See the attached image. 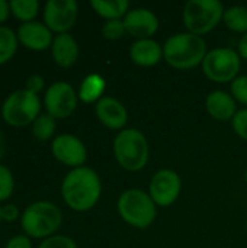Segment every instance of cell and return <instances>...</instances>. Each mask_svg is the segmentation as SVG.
Returning a JSON list of instances; mask_svg holds the SVG:
<instances>
[{
	"label": "cell",
	"instance_id": "cell-17",
	"mask_svg": "<svg viewBox=\"0 0 247 248\" xmlns=\"http://www.w3.org/2000/svg\"><path fill=\"white\" fill-rule=\"evenodd\" d=\"M51 54L55 64H58L63 68H68L79 58V45L68 32L57 33L51 45Z\"/></svg>",
	"mask_w": 247,
	"mask_h": 248
},
{
	"label": "cell",
	"instance_id": "cell-35",
	"mask_svg": "<svg viewBox=\"0 0 247 248\" xmlns=\"http://www.w3.org/2000/svg\"><path fill=\"white\" fill-rule=\"evenodd\" d=\"M4 151H6V140H4L3 131L0 129V160H1L3 155H4Z\"/></svg>",
	"mask_w": 247,
	"mask_h": 248
},
{
	"label": "cell",
	"instance_id": "cell-32",
	"mask_svg": "<svg viewBox=\"0 0 247 248\" xmlns=\"http://www.w3.org/2000/svg\"><path fill=\"white\" fill-rule=\"evenodd\" d=\"M19 208L15 203H7L1 206V219L6 222H13L19 218Z\"/></svg>",
	"mask_w": 247,
	"mask_h": 248
},
{
	"label": "cell",
	"instance_id": "cell-7",
	"mask_svg": "<svg viewBox=\"0 0 247 248\" xmlns=\"http://www.w3.org/2000/svg\"><path fill=\"white\" fill-rule=\"evenodd\" d=\"M223 3L218 0H189L183 7V23L188 32L202 36L223 19Z\"/></svg>",
	"mask_w": 247,
	"mask_h": 248
},
{
	"label": "cell",
	"instance_id": "cell-14",
	"mask_svg": "<svg viewBox=\"0 0 247 248\" xmlns=\"http://www.w3.org/2000/svg\"><path fill=\"white\" fill-rule=\"evenodd\" d=\"M124 25L127 33L138 39H148L151 38L159 29V19L157 16L144 7L132 9L124 16Z\"/></svg>",
	"mask_w": 247,
	"mask_h": 248
},
{
	"label": "cell",
	"instance_id": "cell-1",
	"mask_svg": "<svg viewBox=\"0 0 247 248\" xmlns=\"http://www.w3.org/2000/svg\"><path fill=\"white\" fill-rule=\"evenodd\" d=\"M102 183L90 167H77L66 174L61 183V196L66 205L76 212L90 211L99 201Z\"/></svg>",
	"mask_w": 247,
	"mask_h": 248
},
{
	"label": "cell",
	"instance_id": "cell-8",
	"mask_svg": "<svg viewBox=\"0 0 247 248\" xmlns=\"http://www.w3.org/2000/svg\"><path fill=\"white\" fill-rule=\"evenodd\" d=\"M240 55L231 48H214L202 61V71L211 81L229 83L237 78L240 71Z\"/></svg>",
	"mask_w": 247,
	"mask_h": 248
},
{
	"label": "cell",
	"instance_id": "cell-21",
	"mask_svg": "<svg viewBox=\"0 0 247 248\" xmlns=\"http://www.w3.org/2000/svg\"><path fill=\"white\" fill-rule=\"evenodd\" d=\"M223 20L230 31L247 33V7L245 6H231L226 9Z\"/></svg>",
	"mask_w": 247,
	"mask_h": 248
},
{
	"label": "cell",
	"instance_id": "cell-18",
	"mask_svg": "<svg viewBox=\"0 0 247 248\" xmlns=\"http://www.w3.org/2000/svg\"><path fill=\"white\" fill-rule=\"evenodd\" d=\"M130 57L140 67H153L163 58V46L154 39H138L130 48Z\"/></svg>",
	"mask_w": 247,
	"mask_h": 248
},
{
	"label": "cell",
	"instance_id": "cell-4",
	"mask_svg": "<svg viewBox=\"0 0 247 248\" xmlns=\"http://www.w3.org/2000/svg\"><path fill=\"white\" fill-rule=\"evenodd\" d=\"M114 155L118 164L128 171H140L146 167L150 148L144 134L135 128H125L114 140Z\"/></svg>",
	"mask_w": 247,
	"mask_h": 248
},
{
	"label": "cell",
	"instance_id": "cell-16",
	"mask_svg": "<svg viewBox=\"0 0 247 248\" xmlns=\"http://www.w3.org/2000/svg\"><path fill=\"white\" fill-rule=\"evenodd\" d=\"M205 109L208 115L217 121H231L234 115L237 113L236 110V100L234 97L223 90H215L211 92L207 99H205Z\"/></svg>",
	"mask_w": 247,
	"mask_h": 248
},
{
	"label": "cell",
	"instance_id": "cell-28",
	"mask_svg": "<svg viewBox=\"0 0 247 248\" xmlns=\"http://www.w3.org/2000/svg\"><path fill=\"white\" fill-rule=\"evenodd\" d=\"M231 96L234 100L247 106V76H240L231 81Z\"/></svg>",
	"mask_w": 247,
	"mask_h": 248
},
{
	"label": "cell",
	"instance_id": "cell-26",
	"mask_svg": "<svg viewBox=\"0 0 247 248\" xmlns=\"http://www.w3.org/2000/svg\"><path fill=\"white\" fill-rule=\"evenodd\" d=\"M127 33L124 20L116 19V20H106V23L102 28V35L103 38L109 39V41H116L121 39L124 35Z\"/></svg>",
	"mask_w": 247,
	"mask_h": 248
},
{
	"label": "cell",
	"instance_id": "cell-34",
	"mask_svg": "<svg viewBox=\"0 0 247 248\" xmlns=\"http://www.w3.org/2000/svg\"><path fill=\"white\" fill-rule=\"evenodd\" d=\"M239 55L247 60V33H245L239 41Z\"/></svg>",
	"mask_w": 247,
	"mask_h": 248
},
{
	"label": "cell",
	"instance_id": "cell-19",
	"mask_svg": "<svg viewBox=\"0 0 247 248\" xmlns=\"http://www.w3.org/2000/svg\"><path fill=\"white\" fill-rule=\"evenodd\" d=\"M106 89V81L99 74H89L83 78L80 89H79V99L84 103H93L99 102L103 96V92Z\"/></svg>",
	"mask_w": 247,
	"mask_h": 248
},
{
	"label": "cell",
	"instance_id": "cell-37",
	"mask_svg": "<svg viewBox=\"0 0 247 248\" xmlns=\"http://www.w3.org/2000/svg\"><path fill=\"white\" fill-rule=\"evenodd\" d=\"M245 179H246V183H247V170H246V174H245Z\"/></svg>",
	"mask_w": 247,
	"mask_h": 248
},
{
	"label": "cell",
	"instance_id": "cell-30",
	"mask_svg": "<svg viewBox=\"0 0 247 248\" xmlns=\"http://www.w3.org/2000/svg\"><path fill=\"white\" fill-rule=\"evenodd\" d=\"M44 84H45V80H44L42 76H39V74H31L28 77V80H26V87L25 89H28L29 92L38 94L44 89Z\"/></svg>",
	"mask_w": 247,
	"mask_h": 248
},
{
	"label": "cell",
	"instance_id": "cell-5",
	"mask_svg": "<svg viewBox=\"0 0 247 248\" xmlns=\"http://www.w3.org/2000/svg\"><path fill=\"white\" fill-rule=\"evenodd\" d=\"M116 208L122 221L138 230L148 228L157 215L156 203L148 193L140 189H128L122 192Z\"/></svg>",
	"mask_w": 247,
	"mask_h": 248
},
{
	"label": "cell",
	"instance_id": "cell-33",
	"mask_svg": "<svg viewBox=\"0 0 247 248\" xmlns=\"http://www.w3.org/2000/svg\"><path fill=\"white\" fill-rule=\"evenodd\" d=\"M10 4L6 0H0V23H3L10 15Z\"/></svg>",
	"mask_w": 247,
	"mask_h": 248
},
{
	"label": "cell",
	"instance_id": "cell-13",
	"mask_svg": "<svg viewBox=\"0 0 247 248\" xmlns=\"http://www.w3.org/2000/svg\"><path fill=\"white\" fill-rule=\"evenodd\" d=\"M16 35L19 42L32 51H44L47 48H51L54 41L51 29L45 23L38 20L20 23Z\"/></svg>",
	"mask_w": 247,
	"mask_h": 248
},
{
	"label": "cell",
	"instance_id": "cell-23",
	"mask_svg": "<svg viewBox=\"0 0 247 248\" xmlns=\"http://www.w3.org/2000/svg\"><path fill=\"white\" fill-rule=\"evenodd\" d=\"M10 12L16 19H20L23 22H31L36 16L39 10V1L38 0H10Z\"/></svg>",
	"mask_w": 247,
	"mask_h": 248
},
{
	"label": "cell",
	"instance_id": "cell-9",
	"mask_svg": "<svg viewBox=\"0 0 247 248\" xmlns=\"http://www.w3.org/2000/svg\"><path fill=\"white\" fill-rule=\"evenodd\" d=\"M77 99L79 96L70 83L55 81L47 89L44 96V105L48 115L55 119H64L76 110Z\"/></svg>",
	"mask_w": 247,
	"mask_h": 248
},
{
	"label": "cell",
	"instance_id": "cell-3",
	"mask_svg": "<svg viewBox=\"0 0 247 248\" xmlns=\"http://www.w3.org/2000/svg\"><path fill=\"white\" fill-rule=\"evenodd\" d=\"M63 222V214L57 205L38 201L28 205L20 215V225L29 238H48L55 235Z\"/></svg>",
	"mask_w": 247,
	"mask_h": 248
},
{
	"label": "cell",
	"instance_id": "cell-31",
	"mask_svg": "<svg viewBox=\"0 0 247 248\" xmlns=\"http://www.w3.org/2000/svg\"><path fill=\"white\" fill-rule=\"evenodd\" d=\"M4 248H32V243H31V238L28 235L20 234V235L12 237L6 243V247Z\"/></svg>",
	"mask_w": 247,
	"mask_h": 248
},
{
	"label": "cell",
	"instance_id": "cell-25",
	"mask_svg": "<svg viewBox=\"0 0 247 248\" xmlns=\"http://www.w3.org/2000/svg\"><path fill=\"white\" fill-rule=\"evenodd\" d=\"M13 189H15V180L12 171L6 166L0 164V202L10 198Z\"/></svg>",
	"mask_w": 247,
	"mask_h": 248
},
{
	"label": "cell",
	"instance_id": "cell-22",
	"mask_svg": "<svg viewBox=\"0 0 247 248\" xmlns=\"http://www.w3.org/2000/svg\"><path fill=\"white\" fill-rule=\"evenodd\" d=\"M17 35L13 29L0 25V64L7 62L16 52L17 48Z\"/></svg>",
	"mask_w": 247,
	"mask_h": 248
},
{
	"label": "cell",
	"instance_id": "cell-36",
	"mask_svg": "<svg viewBox=\"0 0 247 248\" xmlns=\"http://www.w3.org/2000/svg\"><path fill=\"white\" fill-rule=\"evenodd\" d=\"M3 219H1V206H0V222H1Z\"/></svg>",
	"mask_w": 247,
	"mask_h": 248
},
{
	"label": "cell",
	"instance_id": "cell-11",
	"mask_svg": "<svg viewBox=\"0 0 247 248\" xmlns=\"http://www.w3.org/2000/svg\"><path fill=\"white\" fill-rule=\"evenodd\" d=\"M79 6L74 0H48L44 6V23L51 32L67 33L76 23Z\"/></svg>",
	"mask_w": 247,
	"mask_h": 248
},
{
	"label": "cell",
	"instance_id": "cell-10",
	"mask_svg": "<svg viewBox=\"0 0 247 248\" xmlns=\"http://www.w3.org/2000/svg\"><path fill=\"white\" fill-rule=\"evenodd\" d=\"M182 189L179 174L170 169H162L156 171L150 180L148 195L157 206L166 208L176 202Z\"/></svg>",
	"mask_w": 247,
	"mask_h": 248
},
{
	"label": "cell",
	"instance_id": "cell-12",
	"mask_svg": "<svg viewBox=\"0 0 247 248\" xmlns=\"http://www.w3.org/2000/svg\"><path fill=\"white\" fill-rule=\"evenodd\" d=\"M51 151L57 161L73 169L82 167L87 158L84 144L73 134L57 135L51 142Z\"/></svg>",
	"mask_w": 247,
	"mask_h": 248
},
{
	"label": "cell",
	"instance_id": "cell-27",
	"mask_svg": "<svg viewBox=\"0 0 247 248\" xmlns=\"http://www.w3.org/2000/svg\"><path fill=\"white\" fill-rule=\"evenodd\" d=\"M38 248H77V244L74 240L66 235H52L45 240L38 246Z\"/></svg>",
	"mask_w": 247,
	"mask_h": 248
},
{
	"label": "cell",
	"instance_id": "cell-24",
	"mask_svg": "<svg viewBox=\"0 0 247 248\" xmlns=\"http://www.w3.org/2000/svg\"><path fill=\"white\" fill-rule=\"evenodd\" d=\"M55 128H57L55 118H52L48 113H41L32 122V134L38 141H48L54 135Z\"/></svg>",
	"mask_w": 247,
	"mask_h": 248
},
{
	"label": "cell",
	"instance_id": "cell-29",
	"mask_svg": "<svg viewBox=\"0 0 247 248\" xmlns=\"http://www.w3.org/2000/svg\"><path fill=\"white\" fill-rule=\"evenodd\" d=\"M231 126L242 140L247 141V108L239 110L234 115V118L231 119Z\"/></svg>",
	"mask_w": 247,
	"mask_h": 248
},
{
	"label": "cell",
	"instance_id": "cell-6",
	"mask_svg": "<svg viewBox=\"0 0 247 248\" xmlns=\"http://www.w3.org/2000/svg\"><path fill=\"white\" fill-rule=\"evenodd\" d=\"M41 115L39 96L28 89L12 92L1 105V118L10 126H26Z\"/></svg>",
	"mask_w": 247,
	"mask_h": 248
},
{
	"label": "cell",
	"instance_id": "cell-15",
	"mask_svg": "<svg viewBox=\"0 0 247 248\" xmlns=\"http://www.w3.org/2000/svg\"><path fill=\"white\" fill-rule=\"evenodd\" d=\"M95 113L100 124L112 131H122L127 126L128 112L125 106L114 97H102L95 105Z\"/></svg>",
	"mask_w": 247,
	"mask_h": 248
},
{
	"label": "cell",
	"instance_id": "cell-2",
	"mask_svg": "<svg viewBox=\"0 0 247 248\" xmlns=\"http://www.w3.org/2000/svg\"><path fill=\"white\" fill-rule=\"evenodd\" d=\"M207 55V42L202 36L181 32L167 38L163 46L165 61L176 70H192L202 64Z\"/></svg>",
	"mask_w": 247,
	"mask_h": 248
},
{
	"label": "cell",
	"instance_id": "cell-20",
	"mask_svg": "<svg viewBox=\"0 0 247 248\" xmlns=\"http://www.w3.org/2000/svg\"><path fill=\"white\" fill-rule=\"evenodd\" d=\"M90 6L93 10L106 20L121 19L128 13L130 1L128 0H92Z\"/></svg>",
	"mask_w": 247,
	"mask_h": 248
}]
</instances>
